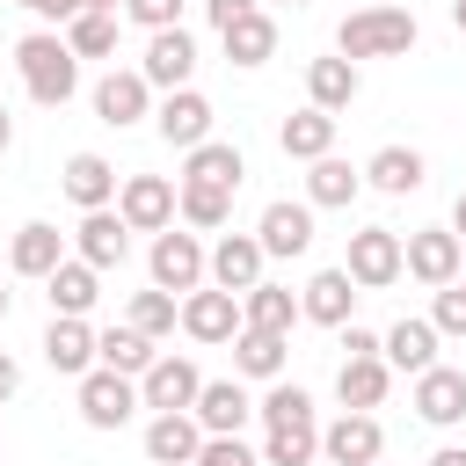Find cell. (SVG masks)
I'll return each mask as SVG.
<instances>
[{
	"label": "cell",
	"mask_w": 466,
	"mask_h": 466,
	"mask_svg": "<svg viewBox=\"0 0 466 466\" xmlns=\"http://www.w3.org/2000/svg\"><path fill=\"white\" fill-rule=\"evenodd\" d=\"M116 218H124L131 233L175 226V182H167V175H124V182H116Z\"/></svg>",
	"instance_id": "cell-7"
},
{
	"label": "cell",
	"mask_w": 466,
	"mask_h": 466,
	"mask_svg": "<svg viewBox=\"0 0 466 466\" xmlns=\"http://www.w3.org/2000/svg\"><path fill=\"white\" fill-rule=\"evenodd\" d=\"M189 415H197V430H204V437H240V422L255 415V400H248V386H240V379H204V386H197V400H189Z\"/></svg>",
	"instance_id": "cell-10"
},
{
	"label": "cell",
	"mask_w": 466,
	"mask_h": 466,
	"mask_svg": "<svg viewBox=\"0 0 466 466\" xmlns=\"http://www.w3.org/2000/svg\"><path fill=\"white\" fill-rule=\"evenodd\" d=\"M386 386H393V364L386 357H342V371H335V400L342 408H379Z\"/></svg>",
	"instance_id": "cell-28"
},
{
	"label": "cell",
	"mask_w": 466,
	"mask_h": 466,
	"mask_svg": "<svg viewBox=\"0 0 466 466\" xmlns=\"http://www.w3.org/2000/svg\"><path fill=\"white\" fill-rule=\"evenodd\" d=\"M131 408H138V386H131L124 371H109V364L80 371V422H87V430H124Z\"/></svg>",
	"instance_id": "cell-5"
},
{
	"label": "cell",
	"mask_w": 466,
	"mask_h": 466,
	"mask_svg": "<svg viewBox=\"0 0 466 466\" xmlns=\"http://www.w3.org/2000/svg\"><path fill=\"white\" fill-rule=\"evenodd\" d=\"M15 7H29L36 22H73L80 15V0H15Z\"/></svg>",
	"instance_id": "cell-44"
},
{
	"label": "cell",
	"mask_w": 466,
	"mask_h": 466,
	"mask_svg": "<svg viewBox=\"0 0 466 466\" xmlns=\"http://www.w3.org/2000/svg\"><path fill=\"white\" fill-rule=\"evenodd\" d=\"M197 386H204V371L189 364V357H153L146 371H138V408H189L197 400Z\"/></svg>",
	"instance_id": "cell-12"
},
{
	"label": "cell",
	"mask_w": 466,
	"mask_h": 466,
	"mask_svg": "<svg viewBox=\"0 0 466 466\" xmlns=\"http://www.w3.org/2000/svg\"><path fill=\"white\" fill-rule=\"evenodd\" d=\"M255 240H262V255H306L313 248V204H269Z\"/></svg>",
	"instance_id": "cell-22"
},
{
	"label": "cell",
	"mask_w": 466,
	"mask_h": 466,
	"mask_svg": "<svg viewBox=\"0 0 466 466\" xmlns=\"http://www.w3.org/2000/svg\"><path fill=\"white\" fill-rule=\"evenodd\" d=\"M277 146H284L291 160H320V153H335V116L306 102L299 116H284V131H277Z\"/></svg>",
	"instance_id": "cell-31"
},
{
	"label": "cell",
	"mask_w": 466,
	"mask_h": 466,
	"mask_svg": "<svg viewBox=\"0 0 466 466\" xmlns=\"http://www.w3.org/2000/svg\"><path fill=\"white\" fill-rule=\"evenodd\" d=\"M255 415H262L269 430H284V422H313V400H306V386H269V393L255 400Z\"/></svg>",
	"instance_id": "cell-40"
},
{
	"label": "cell",
	"mask_w": 466,
	"mask_h": 466,
	"mask_svg": "<svg viewBox=\"0 0 466 466\" xmlns=\"http://www.w3.org/2000/svg\"><path fill=\"white\" fill-rule=\"evenodd\" d=\"M357 189H364V167H350V160H335V153L306 160V204H320V211H342Z\"/></svg>",
	"instance_id": "cell-27"
},
{
	"label": "cell",
	"mask_w": 466,
	"mask_h": 466,
	"mask_svg": "<svg viewBox=\"0 0 466 466\" xmlns=\"http://www.w3.org/2000/svg\"><path fill=\"white\" fill-rule=\"evenodd\" d=\"M306 102L328 109V116L350 109V102H357V66H350L342 51H335V58H313V66H306Z\"/></svg>",
	"instance_id": "cell-29"
},
{
	"label": "cell",
	"mask_w": 466,
	"mask_h": 466,
	"mask_svg": "<svg viewBox=\"0 0 466 466\" xmlns=\"http://www.w3.org/2000/svg\"><path fill=\"white\" fill-rule=\"evenodd\" d=\"M189 466H262V451H248L240 437H204Z\"/></svg>",
	"instance_id": "cell-42"
},
{
	"label": "cell",
	"mask_w": 466,
	"mask_h": 466,
	"mask_svg": "<svg viewBox=\"0 0 466 466\" xmlns=\"http://www.w3.org/2000/svg\"><path fill=\"white\" fill-rule=\"evenodd\" d=\"M240 175H248V160H240V146H226V138H204V146H189V160H182V182L240 189Z\"/></svg>",
	"instance_id": "cell-32"
},
{
	"label": "cell",
	"mask_w": 466,
	"mask_h": 466,
	"mask_svg": "<svg viewBox=\"0 0 466 466\" xmlns=\"http://www.w3.org/2000/svg\"><path fill=\"white\" fill-rule=\"evenodd\" d=\"M153 284H160V291H175V299H182V291H197V284H204V240H197V233L160 226V233H153Z\"/></svg>",
	"instance_id": "cell-8"
},
{
	"label": "cell",
	"mask_w": 466,
	"mask_h": 466,
	"mask_svg": "<svg viewBox=\"0 0 466 466\" xmlns=\"http://www.w3.org/2000/svg\"><path fill=\"white\" fill-rule=\"evenodd\" d=\"M138 73H146V87H189V73H197V36H189L182 22H175V29H153Z\"/></svg>",
	"instance_id": "cell-11"
},
{
	"label": "cell",
	"mask_w": 466,
	"mask_h": 466,
	"mask_svg": "<svg viewBox=\"0 0 466 466\" xmlns=\"http://www.w3.org/2000/svg\"><path fill=\"white\" fill-rule=\"evenodd\" d=\"M80 7H109V15H116V0H80Z\"/></svg>",
	"instance_id": "cell-52"
},
{
	"label": "cell",
	"mask_w": 466,
	"mask_h": 466,
	"mask_svg": "<svg viewBox=\"0 0 466 466\" xmlns=\"http://www.w3.org/2000/svg\"><path fill=\"white\" fill-rule=\"evenodd\" d=\"M451 233L466 240V189H459V204H451Z\"/></svg>",
	"instance_id": "cell-49"
},
{
	"label": "cell",
	"mask_w": 466,
	"mask_h": 466,
	"mask_svg": "<svg viewBox=\"0 0 466 466\" xmlns=\"http://www.w3.org/2000/svg\"><path fill=\"white\" fill-rule=\"evenodd\" d=\"M291 7H306V0H291Z\"/></svg>",
	"instance_id": "cell-54"
},
{
	"label": "cell",
	"mask_w": 466,
	"mask_h": 466,
	"mask_svg": "<svg viewBox=\"0 0 466 466\" xmlns=\"http://www.w3.org/2000/svg\"><path fill=\"white\" fill-rule=\"evenodd\" d=\"M58 262H66V233H58L51 218L15 226V240H7V269H15V277H51Z\"/></svg>",
	"instance_id": "cell-16"
},
{
	"label": "cell",
	"mask_w": 466,
	"mask_h": 466,
	"mask_svg": "<svg viewBox=\"0 0 466 466\" xmlns=\"http://www.w3.org/2000/svg\"><path fill=\"white\" fill-rule=\"evenodd\" d=\"M400 269L415 277V284H451L459 269H466V240L451 233V226H422V233H408L400 240Z\"/></svg>",
	"instance_id": "cell-3"
},
{
	"label": "cell",
	"mask_w": 466,
	"mask_h": 466,
	"mask_svg": "<svg viewBox=\"0 0 466 466\" xmlns=\"http://www.w3.org/2000/svg\"><path fill=\"white\" fill-rule=\"evenodd\" d=\"M284 350H291V335L240 328V335H233V371H240V379H277V371H284Z\"/></svg>",
	"instance_id": "cell-35"
},
{
	"label": "cell",
	"mask_w": 466,
	"mask_h": 466,
	"mask_svg": "<svg viewBox=\"0 0 466 466\" xmlns=\"http://www.w3.org/2000/svg\"><path fill=\"white\" fill-rule=\"evenodd\" d=\"M73 248H80V262H95V269H116L124 262V248H131V226L102 204V211H80V226H73Z\"/></svg>",
	"instance_id": "cell-18"
},
{
	"label": "cell",
	"mask_w": 466,
	"mask_h": 466,
	"mask_svg": "<svg viewBox=\"0 0 466 466\" xmlns=\"http://www.w3.org/2000/svg\"><path fill=\"white\" fill-rule=\"evenodd\" d=\"M422 175H430V167H422V153H415V146H379V153L364 160V182H371V189H386V197L422 189Z\"/></svg>",
	"instance_id": "cell-30"
},
{
	"label": "cell",
	"mask_w": 466,
	"mask_h": 466,
	"mask_svg": "<svg viewBox=\"0 0 466 466\" xmlns=\"http://www.w3.org/2000/svg\"><path fill=\"white\" fill-rule=\"evenodd\" d=\"M430 466H466V444H444V451H437Z\"/></svg>",
	"instance_id": "cell-48"
},
{
	"label": "cell",
	"mask_w": 466,
	"mask_h": 466,
	"mask_svg": "<svg viewBox=\"0 0 466 466\" xmlns=\"http://www.w3.org/2000/svg\"><path fill=\"white\" fill-rule=\"evenodd\" d=\"M15 146V116H7V102H0V153Z\"/></svg>",
	"instance_id": "cell-50"
},
{
	"label": "cell",
	"mask_w": 466,
	"mask_h": 466,
	"mask_svg": "<svg viewBox=\"0 0 466 466\" xmlns=\"http://www.w3.org/2000/svg\"><path fill=\"white\" fill-rule=\"evenodd\" d=\"M379 357H386L393 371H408V379H415V371H430V364H437V328H430V320H393V328L379 335Z\"/></svg>",
	"instance_id": "cell-26"
},
{
	"label": "cell",
	"mask_w": 466,
	"mask_h": 466,
	"mask_svg": "<svg viewBox=\"0 0 466 466\" xmlns=\"http://www.w3.org/2000/svg\"><path fill=\"white\" fill-rule=\"evenodd\" d=\"M451 22H459V29H466V0H451Z\"/></svg>",
	"instance_id": "cell-51"
},
{
	"label": "cell",
	"mask_w": 466,
	"mask_h": 466,
	"mask_svg": "<svg viewBox=\"0 0 466 466\" xmlns=\"http://www.w3.org/2000/svg\"><path fill=\"white\" fill-rule=\"evenodd\" d=\"M131 328H138V335H153V342H160V335H175V328H182V299H175V291H160V284H153V291H138V299H131Z\"/></svg>",
	"instance_id": "cell-38"
},
{
	"label": "cell",
	"mask_w": 466,
	"mask_h": 466,
	"mask_svg": "<svg viewBox=\"0 0 466 466\" xmlns=\"http://www.w3.org/2000/svg\"><path fill=\"white\" fill-rule=\"evenodd\" d=\"M415 415H422V422H437V430L466 422V371H451V364L415 371Z\"/></svg>",
	"instance_id": "cell-15"
},
{
	"label": "cell",
	"mask_w": 466,
	"mask_h": 466,
	"mask_svg": "<svg viewBox=\"0 0 466 466\" xmlns=\"http://www.w3.org/2000/svg\"><path fill=\"white\" fill-rule=\"evenodd\" d=\"M240 328L291 335V328H299V291H284V284H248V291H240Z\"/></svg>",
	"instance_id": "cell-25"
},
{
	"label": "cell",
	"mask_w": 466,
	"mask_h": 466,
	"mask_svg": "<svg viewBox=\"0 0 466 466\" xmlns=\"http://www.w3.org/2000/svg\"><path fill=\"white\" fill-rule=\"evenodd\" d=\"M66 51H73V58H109V51H116V15H109V7H80V15L66 22Z\"/></svg>",
	"instance_id": "cell-37"
},
{
	"label": "cell",
	"mask_w": 466,
	"mask_h": 466,
	"mask_svg": "<svg viewBox=\"0 0 466 466\" xmlns=\"http://www.w3.org/2000/svg\"><path fill=\"white\" fill-rule=\"evenodd\" d=\"M95 364H109V371L138 379V371L153 364V335H138V328L124 320V328H109V335H95Z\"/></svg>",
	"instance_id": "cell-36"
},
{
	"label": "cell",
	"mask_w": 466,
	"mask_h": 466,
	"mask_svg": "<svg viewBox=\"0 0 466 466\" xmlns=\"http://www.w3.org/2000/svg\"><path fill=\"white\" fill-rule=\"evenodd\" d=\"M262 262H269V255H262L255 233H226V240L204 255V277H211L218 291H248V284H262Z\"/></svg>",
	"instance_id": "cell-14"
},
{
	"label": "cell",
	"mask_w": 466,
	"mask_h": 466,
	"mask_svg": "<svg viewBox=\"0 0 466 466\" xmlns=\"http://www.w3.org/2000/svg\"><path fill=\"white\" fill-rule=\"evenodd\" d=\"M124 15L146 22V29H175L182 22V0H124Z\"/></svg>",
	"instance_id": "cell-43"
},
{
	"label": "cell",
	"mask_w": 466,
	"mask_h": 466,
	"mask_svg": "<svg viewBox=\"0 0 466 466\" xmlns=\"http://www.w3.org/2000/svg\"><path fill=\"white\" fill-rule=\"evenodd\" d=\"M58 182H66V197H73L80 211H102V204H116V167H109L102 153H73V160L58 167Z\"/></svg>",
	"instance_id": "cell-21"
},
{
	"label": "cell",
	"mask_w": 466,
	"mask_h": 466,
	"mask_svg": "<svg viewBox=\"0 0 466 466\" xmlns=\"http://www.w3.org/2000/svg\"><path fill=\"white\" fill-rule=\"evenodd\" d=\"M350 306H357L350 269H320V277L299 291V320H320V328H342V320H350Z\"/></svg>",
	"instance_id": "cell-24"
},
{
	"label": "cell",
	"mask_w": 466,
	"mask_h": 466,
	"mask_svg": "<svg viewBox=\"0 0 466 466\" xmlns=\"http://www.w3.org/2000/svg\"><path fill=\"white\" fill-rule=\"evenodd\" d=\"M218 36H226V58H233V66H262V58L277 51V22H269L262 7H248L240 22H226Z\"/></svg>",
	"instance_id": "cell-33"
},
{
	"label": "cell",
	"mask_w": 466,
	"mask_h": 466,
	"mask_svg": "<svg viewBox=\"0 0 466 466\" xmlns=\"http://www.w3.org/2000/svg\"><path fill=\"white\" fill-rule=\"evenodd\" d=\"M204 7H211V29H226V22H240L255 0H204Z\"/></svg>",
	"instance_id": "cell-46"
},
{
	"label": "cell",
	"mask_w": 466,
	"mask_h": 466,
	"mask_svg": "<svg viewBox=\"0 0 466 466\" xmlns=\"http://www.w3.org/2000/svg\"><path fill=\"white\" fill-rule=\"evenodd\" d=\"M0 320H7V291H0Z\"/></svg>",
	"instance_id": "cell-53"
},
{
	"label": "cell",
	"mask_w": 466,
	"mask_h": 466,
	"mask_svg": "<svg viewBox=\"0 0 466 466\" xmlns=\"http://www.w3.org/2000/svg\"><path fill=\"white\" fill-rule=\"evenodd\" d=\"M15 73H22L29 102H44V109H66L73 87H80V58L66 51L58 29H29V36L15 44Z\"/></svg>",
	"instance_id": "cell-1"
},
{
	"label": "cell",
	"mask_w": 466,
	"mask_h": 466,
	"mask_svg": "<svg viewBox=\"0 0 466 466\" xmlns=\"http://www.w3.org/2000/svg\"><path fill=\"white\" fill-rule=\"evenodd\" d=\"M175 211H182L197 233H218V226L233 218V189H218V182H175Z\"/></svg>",
	"instance_id": "cell-34"
},
{
	"label": "cell",
	"mask_w": 466,
	"mask_h": 466,
	"mask_svg": "<svg viewBox=\"0 0 466 466\" xmlns=\"http://www.w3.org/2000/svg\"><path fill=\"white\" fill-rule=\"evenodd\" d=\"M182 335L189 342H233L240 335V291H218V284L182 291Z\"/></svg>",
	"instance_id": "cell-9"
},
{
	"label": "cell",
	"mask_w": 466,
	"mask_h": 466,
	"mask_svg": "<svg viewBox=\"0 0 466 466\" xmlns=\"http://www.w3.org/2000/svg\"><path fill=\"white\" fill-rule=\"evenodd\" d=\"M153 131H160L167 146H182V153L204 146V138H211V102H204L197 87H167V102L153 109Z\"/></svg>",
	"instance_id": "cell-13"
},
{
	"label": "cell",
	"mask_w": 466,
	"mask_h": 466,
	"mask_svg": "<svg viewBox=\"0 0 466 466\" xmlns=\"http://www.w3.org/2000/svg\"><path fill=\"white\" fill-rule=\"evenodd\" d=\"M342 350H350V357H379V335L357 328V320H342Z\"/></svg>",
	"instance_id": "cell-45"
},
{
	"label": "cell",
	"mask_w": 466,
	"mask_h": 466,
	"mask_svg": "<svg viewBox=\"0 0 466 466\" xmlns=\"http://www.w3.org/2000/svg\"><path fill=\"white\" fill-rule=\"evenodd\" d=\"M313 451H320V430L313 422H284V430L262 437V466H306Z\"/></svg>",
	"instance_id": "cell-39"
},
{
	"label": "cell",
	"mask_w": 466,
	"mask_h": 466,
	"mask_svg": "<svg viewBox=\"0 0 466 466\" xmlns=\"http://www.w3.org/2000/svg\"><path fill=\"white\" fill-rule=\"evenodd\" d=\"M44 284H51V313H73V320H87V306L102 299V269H95V262H80V255H66Z\"/></svg>",
	"instance_id": "cell-23"
},
{
	"label": "cell",
	"mask_w": 466,
	"mask_h": 466,
	"mask_svg": "<svg viewBox=\"0 0 466 466\" xmlns=\"http://www.w3.org/2000/svg\"><path fill=\"white\" fill-rule=\"evenodd\" d=\"M430 328L437 335H466V284H437V306H430Z\"/></svg>",
	"instance_id": "cell-41"
},
{
	"label": "cell",
	"mask_w": 466,
	"mask_h": 466,
	"mask_svg": "<svg viewBox=\"0 0 466 466\" xmlns=\"http://www.w3.org/2000/svg\"><path fill=\"white\" fill-rule=\"evenodd\" d=\"M415 15L408 7H357L342 29H335V51L357 66V58H408L415 51Z\"/></svg>",
	"instance_id": "cell-2"
},
{
	"label": "cell",
	"mask_w": 466,
	"mask_h": 466,
	"mask_svg": "<svg viewBox=\"0 0 466 466\" xmlns=\"http://www.w3.org/2000/svg\"><path fill=\"white\" fill-rule=\"evenodd\" d=\"M342 269H350L357 291H386V284L400 277V233H393V226H364V233H350Z\"/></svg>",
	"instance_id": "cell-4"
},
{
	"label": "cell",
	"mask_w": 466,
	"mask_h": 466,
	"mask_svg": "<svg viewBox=\"0 0 466 466\" xmlns=\"http://www.w3.org/2000/svg\"><path fill=\"white\" fill-rule=\"evenodd\" d=\"M197 444H204V430H197L189 408H160V415L146 422V459H153V466H189Z\"/></svg>",
	"instance_id": "cell-17"
},
{
	"label": "cell",
	"mask_w": 466,
	"mask_h": 466,
	"mask_svg": "<svg viewBox=\"0 0 466 466\" xmlns=\"http://www.w3.org/2000/svg\"><path fill=\"white\" fill-rule=\"evenodd\" d=\"M146 109H153V87H146L138 66H131V73H102V87H95V116H102V124L124 131V124H138Z\"/></svg>",
	"instance_id": "cell-20"
},
{
	"label": "cell",
	"mask_w": 466,
	"mask_h": 466,
	"mask_svg": "<svg viewBox=\"0 0 466 466\" xmlns=\"http://www.w3.org/2000/svg\"><path fill=\"white\" fill-rule=\"evenodd\" d=\"M15 386H22V364H15V357H7V350H0V408H7V400H15Z\"/></svg>",
	"instance_id": "cell-47"
},
{
	"label": "cell",
	"mask_w": 466,
	"mask_h": 466,
	"mask_svg": "<svg viewBox=\"0 0 466 466\" xmlns=\"http://www.w3.org/2000/svg\"><path fill=\"white\" fill-rule=\"evenodd\" d=\"M44 364H51V371H66V379L95 371V328H87V320H73V313H51V328H44Z\"/></svg>",
	"instance_id": "cell-19"
},
{
	"label": "cell",
	"mask_w": 466,
	"mask_h": 466,
	"mask_svg": "<svg viewBox=\"0 0 466 466\" xmlns=\"http://www.w3.org/2000/svg\"><path fill=\"white\" fill-rule=\"evenodd\" d=\"M320 451H328V466H379L386 430H379V415H371V408H342V415L320 430Z\"/></svg>",
	"instance_id": "cell-6"
}]
</instances>
